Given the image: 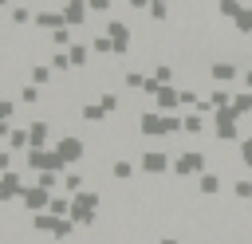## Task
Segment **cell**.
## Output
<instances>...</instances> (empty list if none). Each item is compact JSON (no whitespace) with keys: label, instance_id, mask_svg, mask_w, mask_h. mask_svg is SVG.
<instances>
[{"label":"cell","instance_id":"20","mask_svg":"<svg viewBox=\"0 0 252 244\" xmlns=\"http://www.w3.org/2000/svg\"><path fill=\"white\" fill-rule=\"evenodd\" d=\"M67 55H71V63H75V67H87V59H91V43L75 39V43L67 47Z\"/></svg>","mask_w":252,"mask_h":244},{"label":"cell","instance_id":"35","mask_svg":"<svg viewBox=\"0 0 252 244\" xmlns=\"http://www.w3.org/2000/svg\"><path fill=\"white\" fill-rule=\"evenodd\" d=\"M146 16H150V20H158V24H165V20H169V4H150V8H146Z\"/></svg>","mask_w":252,"mask_h":244},{"label":"cell","instance_id":"41","mask_svg":"<svg viewBox=\"0 0 252 244\" xmlns=\"http://www.w3.org/2000/svg\"><path fill=\"white\" fill-rule=\"evenodd\" d=\"M12 130H16L12 122H0V142H8V134H12Z\"/></svg>","mask_w":252,"mask_h":244},{"label":"cell","instance_id":"3","mask_svg":"<svg viewBox=\"0 0 252 244\" xmlns=\"http://www.w3.org/2000/svg\"><path fill=\"white\" fill-rule=\"evenodd\" d=\"M205 169H209L205 150H181V153L173 157V177H177V181H185V177H201Z\"/></svg>","mask_w":252,"mask_h":244},{"label":"cell","instance_id":"8","mask_svg":"<svg viewBox=\"0 0 252 244\" xmlns=\"http://www.w3.org/2000/svg\"><path fill=\"white\" fill-rule=\"evenodd\" d=\"M47 205H51V193H47L43 185H24V193H20V209H24L28 216L47 213Z\"/></svg>","mask_w":252,"mask_h":244},{"label":"cell","instance_id":"21","mask_svg":"<svg viewBox=\"0 0 252 244\" xmlns=\"http://www.w3.org/2000/svg\"><path fill=\"white\" fill-rule=\"evenodd\" d=\"M47 63H51V71H55V75H67V71H71V67H75V63H71V55H67V51H63V47H55V51H51V59H47Z\"/></svg>","mask_w":252,"mask_h":244},{"label":"cell","instance_id":"16","mask_svg":"<svg viewBox=\"0 0 252 244\" xmlns=\"http://www.w3.org/2000/svg\"><path fill=\"white\" fill-rule=\"evenodd\" d=\"M134 169H138V165H134L130 157H118V161L110 165V181H134Z\"/></svg>","mask_w":252,"mask_h":244},{"label":"cell","instance_id":"39","mask_svg":"<svg viewBox=\"0 0 252 244\" xmlns=\"http://www.w3.org/2000/svg\"><path fill=\"white\" fill-rule=\"evenodd\" d=\"M91 12H110V0H87Z\"/></svg>","mask_w":252,"mask_h":244},{"label":"cell","instance_id":"2","mask_svg":"<svg viewBox=\"0 0 252 244\" xmlns=\"http://www.w3.org/2000/svg\"><path fill=\"white\" fill-rule=\"evenodd\" d=\"M98 205H102V193H98V189L75 193V197H71V220H75L79 228H91L94 216H98Z\"/></svg>","mask_w":252,"mask_h":244},{"label":"cell","instance_id":"13","mask_svg":"<svg viewBox=\"0 0 252 244\" xmlns=\"http://www.w3.org/2000/svg\"><path fill=\"white\" fill-rule=\"evenodd\" d=\"M35 28H47V31H55V28H67V20H63V8H39V12H35Z\"/></svg>","mask_w":252,"mask_h":244},{"label":"cell","instance_id":"32","mask_svg":"<svg viewBox=\"0 0 252 244\" xmlns=\"http://www.w3.org/2000/svg\"><path fill=\"white\" fill-rule=\"evenodd\" d=\"M232 193H236V201H244V205H248V201H252V181H248V177L232 181Z\"/></svg>","mask_w":252,"mask_h":244},{"label":"cell","instance_id":"40","mask_svg":"<svg viewBox=\"0 0 252 244\" xmlns=\"http://www.w3.org/2000/svg\"><path fill=\"white\" fill-rule=\"evenodd\" d=\"M150 4H154V0H126V8H138V12H146Z\"/></svg>","mask_w":252,"mask_h":244},{"label":"cell","instance_id":"17","mask_svg":"<svg viewBox=\"0 0 252 244\" xmlns=\"http://www.w3.org/2000/svg\"><path fill=\"white\" fill-rule=\"evenodd\" d=\"M213 12H217L220 20H228V24H232V20L244 12V4H240V0H217V4H213Z\"/></svg>","mask_w":252,"mask_h":244},{"label":"cell","instance_id":"19","mask_svg":"<svg viewBox=\"0 0 252 244\" xmlns=\"http://www.w3.org/2000/svg\"><path fill=\"white\" fill-rule=\"evenodd\" d=\"M79 118H83V122H94V126H98V122L106 118V110H102V102L94 98V102H83V106H79Z\"/></svg>","mask_w":252,"mask_h":244},{"label":"cell","instance_id":"1","mask_svg":"<svg viewBox=\"0 0 252 244\" xmlns=\"http://www.w3.org/2000/svg\"><path fill=\"white\" fill-rule=\"evenodd\" d=\"M138 134H142V138H177V134H185V126H181L177 114L142 110V114H138Z\"/></svg>","mask_w":252,"mask_h":244},{"label":"cell","instance_id":"18","mask_svg":"<svg viewBox=\"0 0 252 244\" xmlns=\"http://www.w3.org/2000/svg\"><path fill=\"white\" fill-rule=\"evenodd\" d=\"M28 75H32V83H35V87H47V83L55 79L51 63H32V67H28Z\"/></svg>","mask_w":252,"mask_h":244},{"label":"cell","instance_id":"43","mask_svg":"<svg viewBox=\"0 0 252 244\" xmlns=\"http://www.w3.org/2000/svg\"><path fill=\"white\" fill-rule=\"evenodd\" d=\"M244 83H248V91H252V63L244 67Z\"/></svg>","mask_w":252,"mask_h":244},{"label":"cell","instance_id":"38","mask_svg":"<svg viewBox=\"0 0 252 244\" xmlns=\"http://www.w3.org/2000/svg\"><path fill=\"white\" fill-rule=\"evenodd\" d=\"M8 169H16L12 165V150H0V173H8Z\"/></svg>","mask_w":252,"mask_h":244},{"label":"cell","instance_id":"27","mask_svg":"<svg viewBox=\"0 0 252 244\" xmlns=\"http://www.w3.org/2000/svg\"><path fill=\"white\" fill-rule=\"evenodd\" d=\"M47 43H51V47H71V43H75V39H71V28H55V31L47 35Z\"/></svg>","mask_w":252,"mask_h":244},{"label":"cell","instance_id":"25","mask_svg":"<svg viewBox=\"0 0 252 244\" xmlns=\"http://www.w3.org/2000/svg\"><path fill=\"white\" fill-rule=\"evenodd\" d=\"M12 24L16 28H28V24H35V12L24 8V4H12Z\"/></svg>","mask_w":252,"mask_h":244},{"label":"cell","instance_id":"46","mask_svg":"<svg viewBox=\"0 0 252 244\" xmlns=\"http://www.w3.org/2000/svg\"><path fill=\"white\" fill-rule=\"evenodd\" d=\"M4 244H12V240H4Z\"/></svg>","mask_w":252,"mask_h":244},{"label":"cell","instance_id":"14","mask_svg":"<svg viewBox=\"0 0 252 244\" xmlns=\"http://www.w3.org/2000/svg\"><path fill=\"white\" fill-rule=\"evenodd\" d=\"M28 134H32V150H43L51 142V122L47 118H35V122H28Z\"/></svg>","mask_w":252,"mask_h":244},{"label":"cell","instance_id":"30","mask_svg":"<svg viewBox=\"0 0 252 244\" xmlns=\"http://www.w3.org/2000/svg\"><path fill=\"white\" fill-rule=\"evenodd\" d=\"M47 213H51V216H71V197H51Z\"/></svg>","mask_w":252,"mask_h":244},{"label":"cell","instance_id":"42","mask_svg":"<svg viewBox=\"0 0 252 244\" xmlns=\"http://www.w3.org/2000/svg\"><path fill=\"white\" fill-rule=\"evenodd\" d=\"M158 244H181L177 236H158Z\"/></svg>","mask_w":252,"mask_h":244},{"label":"cell","instance_id":"24","mask_svg":"<svg viewBox=\"0 0 252 244\" xmlns=\"http://www.w3.org/2000/svg\"><path fill=\"white\" fill-rule=\"evenodd\" d=\"M150 79H158V83H173V79H177V67H173V63H154V67H150Z\"/></svg>","mask_w":252,"mask_h":244},{"label":"cell","instance_id":"7","mask_svg":"<svg viewBox=\"0 0 252 244\" xmlns=\"http://www.w3.org/2000/svg\"><path fill=\"white\" fill-rule=\"evenodd\" d=\"M24 165H28L32 173H43V169H59V173H63V169H67V165H63V157H59L55 150H47V146H43V150H28Z\"/></svg>","mask_w":252,"mask_h":244},{"label":"cell","instance_id":"10","mask_svg":"<svg viewBox=\"0 0 252 244\" xmlns=\"http://www.w3.org/2000/svg\"><path fill=\"white\" fill-rule=\"evenodd\" d=\"M20 193H24V177H20V169H8V173H0V205H8V201H20Z\"/></svg>","mask_w":252,"mask_h":244},{"label":"cell","instance_id":"23","mask_svg":"<svg viewBox=\"0 0 252 244\" xmlns=\"http://www.w3.org/2000/svg\"><path fill=\"white\" fill-rule=\"evenodd\" d=\"M181 126H185L189 138H201V134H205V118H201V114H189V110H185V114H181Z\"/></svg>","mask_w":252,"mask_h":244},{"label":"cell","instance_id":"28","mask_svg":"<svg viewBox=\"0 0 252 244\" xmlns=\"http://www.w3.org/2000/svg\"><path fill=\"white\" fill-rule=\"evenodd\" d=\"M91 51H94V55H114V39H110V35H94V39H91Z\"/></svg>","mask_w":252,"mask_h":244},{"label":"cell","instance_id":"15","mask_svg":"<svg viewBox=\"0 0 252 244\" xmlns=\"http://www.w3.org/2000/svg\"><path fill=\"white\" fill-rule=\"evenodd\" d=\"M197 189H201V197H217V193L224 189V177L213 173V169H205V173L197 177Z\"/></svg>","mask_w":252,"mask_h":244},{"label":"cell","instance_id":"11","mask_svg":"<svg viewBox=\"0 0 252 244\" xmlns=\"http://www.w3.org/2000/svg\"><path fill=\"white\" fill-rule=\"evenodd\" d=\"M236 75H240V67H236L232 59H213V63H209V79H213L217 87H228Z\"/></svg>","mask_w":252,"mask_h":244},{"label":"cell","instance_id":"29","mask_svg":"<svg viewBox=\"0 0 252 244\" xmlns=\"http://www.w3.org/2000/svg\"><path fill=\"white\" fill-rule=\"evenodd\" d=\"M98 102H102V110H106V114H118V110H122V98H118L114 91H102V94H98Z\"/></svg>","mask_w":252,"mask_h":244},{"label":"cell","instance_id":"47","mask_svg":"<svg viewBox=\"0 0 252 244\" xmlns=\"http://www.w3.org/2000/svg\"><path fill=\"white\" fill-rule=\"evenodd\" d=\"M248 205H252V201H248Z\"/></svg>","mask_w":252,"mask_h":244},{"label":"cell","instance_id":"45","mask_svg":"<svg viewBox=\"0 0 252 244\" xmlns=\"http://www.w3.org/2000/svg\"><path fill=\"white\" fill-rule=\"evenodd\" d=\"M248 47H252V35H248Z\"/></svg>","mask_w":252,"mask_h":244},{"label":"cell","instance_id":"36","mask_svg":"<svg viewBox=\"0 0 252 244\" xmlns=\"http://www.w3.org/2000/svg\"><path fill=\"white\" fill-rule=\"evenodd\" d=\"M16 106H20V102H12V98H4V94H0V122H8V118L16 114Z\"/></svg>","mask_w":252,"mask_h":244},{"label":"cell","instance_id":"44","mask_svg":"<svg viewBox=\"0 0 252 244\" xmlns=\"http://www.w3.org/2000/svg\"><path fill=\"white\" fill-rule=\"evenodd\" d=\"M0 8H12V4H8V0H0Z\"/></svg>","mask_w":252,"mask_h":244},{"label":"cell","instance_id":"26","mask_svg":"<svg viewBox=\"0 0 252 244\" xmlns=\"http://www.w3.org/2000/svg\"><path fill=\"white\" fill-rule=\"evenodd\" d=\"M232 31H236V35H252V8H244V12L232 20Z\"/></svg>","mask_w":252,"mask_h":244},{"label":"cell","instance_id":"37","mask_svg":"<svg viewBox=\"0 0 252 244\" xmlns=\"http://www.w3.org/2000/svg\"><path fill=\"white\" fill-rule=\"evenodd\" d=\"M240 165H244V169H252V138H244V142H240Z\"/></svg>","mask_w":252,"mask_h":244},{"label":"cell","instance_id":"4","mask_svg":"<svg viewBox=\"0 0 252 244\" xmlns=\"http://www.w3.org/2000/svg\"><path fill=\"white\" fill-rule=\"evenodd\" d=\"M55 153L63 157V165H79L83 157H87V142H83V134H59L55 138Z\"/></svg>","mask_w":252,"mask_h":244},{"label":"cell","instance_id":"22","mask_svg":"<svg viewBox=\"0 0 252 244\" xmlns=\"http://www.w3.org/2000/svg\"><path fill=\"white\" fill-rule=\"evenodd\" d=\"M39 102H43V91H39L35 83L20 87V106H28V110H32V106H39Z\"/></svg>","mask_w":252,"mask_h":244},{"label":"cell","instance_id":"34","mask_svg":"<svg viewBox=\"0 0 252 244\" xmlns=\"http://www.w3.org/2000/svg\"><path fill=\"white\" fill-rule=\"evenodd\" d=\"M55 181H59V169H43V173H35V185H43L47 193L55 189Z\"/></svg>","mask_w":252,"mask_h":244},{"label":"cell","instance_id":"12","mask_svg":"<svg viewBox=\"0 0 252 244\" xmlns=\"http://www.w3.org/2000/svg\"><path fill=\"white\" fill-rule=\"evenodd\" d=\"M87 16H91L87 0H63V20H67V28H83Z\"/></svg>","mask_w":252,"mask_h":244},{"label":"cell","instance_id":"9","mask_svg":"<svg viewBox=\"0 0 252 244\" xmlns=\"http://www.w3.org/2000/svg\"><path fill=\"white\" fill-rule=\"evenodd\" d=\"M106 35L114 39V55H126L130 43H134V28H130L126 20H110V24H106Z\"/></svg>","mask_w":252,"mask_h":244},{"label":"cell","instance_id":"6","mask_svg":"<svg viewBox=\"0 0 252 244\" xmlns=\"http://www.w3.org/2000/svg\"><path fill=\"white\" fill-rule=\"evenodd\" d=\"M138 169H142L146 177H165V173H173V157H169L165 150H146V153L138 157Z\"/></svg>","mask_w":252,"mask_h":244},{"label":"cell","instance_id":"33","mask_svg":"<svg viewBox=\"0 0 252 244\" xmlns=\"http://www.w3.org/2000/svg\"><path fill=\"white\" fill-rule=\"evenodd\" d=\"M232 110H236V118H244V114L252 110V91H244V94H236V98H232Z\"/></svg>","mask_w":252,"mask_h":244},{"label":"cell","instance_id":"31","mask_svg":"<svg viewBox=\"0 0 252 244\" xmlns=\"http://www.w3.org/2000/svg\"><path fill=\"white\" fill-rule=\"evenodd\" d=\"M63 185H67V193H83V173L79 169H67L63 173Z\"/></svg>","mask_w":252,"mask_h":244},{"label":"cell","instance_id":"5","mask_svg":"<svg viewBox=\"0 0 252 244\" xmlns=\"http://www.w3.org/2000/svg\"><path fill=\"white\" fill-rule=\"evenodd\" d=\"M240 138V118H236V110L228 106V110H217L213 114V142H236Z\"/></svg>","mask_w":252,"mask_h":244}]
</instances>
